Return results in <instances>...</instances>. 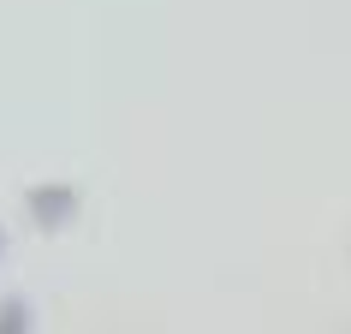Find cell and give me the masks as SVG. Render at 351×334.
I'll use <instances>...</instances> for the list:
<instances>
[{"label":"cell","instance_id":"6da1fadb","mask_svg":"<svg viewBox=\"0 0 351 334\" xmlns=\"http://www.w3.org/2000/svg\"><path fill=\"white\" fill-rule=\"evenodd\" d=\"M30 209L42 215V227H60L77 209V191L72 186H42V191H30Z\"/></svg>","mask_w":351,"mask_h":334}]
</instances>
